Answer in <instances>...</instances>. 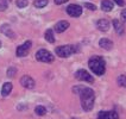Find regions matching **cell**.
<instances>
[{"label":"cell","instance_id":"cell-12","mask_svg":"<svg viewBox=\"0 0 126 119\" xmlns=\"http://www.w3.org/2000/svg\"><path fill=\"white\" fill-rule=\"evenodd\" d=\"M96 28H98L100 31L106 32V31H108V29H110V21L107 20V19H100V20L96 21Z\"/></svg>","mask_w":126,"mask_h":119},{"label":"cell","instance_id":"cell-13","mask_svg":"<svg viewBox=\"0 0 126 119\" xmlns=\"http://www.w3.org/2000/svg\"><path fill=\"white\" fill-rule=\"evenodd\" d=\"M0 31H1L4 35H6L7 37H10V38H14V37H16V36H14V32L12 31V29L10 28L8 24L1 25V26H0Z\"/></svg>","mask_w":126,"mask_h":119},{"label":"cell","instance_id":"cell-9","mask_svg":"<svg viewBox=\"0 0 126 119\" xmlns=\"http://www.w3.org/2000/svg\"><path fill=\"white\" fill-rule=\"evenodd\" d=\"M20 85L23 87L28 88V89H32V88L35 87V80L31 76L24 75V76H21V79H20Z\"/></svg>","mask_w":126,"mask_h":119},{"label":"cell","instance_id":"cell-8","mask_svg":"<svg viewBox=\"0 0 126 119\" xmlns=\"http://www.w3.org/2000/svg\"><path fill=\"white\" fill-rule=\"evenodd\" d=\"M98 119H119V116L115 111H100Z\"/></svg>","mask_w":126,"mask_h":119},{"label":"cell","instance_id":"cell-1","mask_svg":"<svg viewBox=\"0 0 126 119\" xmlns=\"http://www.w3.org/2000/svg\"><path fill=\"white\" fill-rule=\"evenodd\" d=\"M80 99H81V106L86 112L91 111L94 106V101H95V93L93 89L84 87L83 91L80 93Z\"/></svg>","mask_w":126,"mask_h":119},{"label":"cell","instance_id":"cell-4","mask_svg":"<svg viewBox=\"0 0 126 119\" xmlns=\"http://www.w3.org/2000/svg\"><path fill=\"white\" fill-rule=\"evenodd\" d=\"M36 60H37V61H39V62L51 63V62H54L55 57H54V55L50 52L49 50L39 49L37 52H36Z\"/></svg>","mask_w":126,"mask_h":119},{"label":"cell","instance_id":"cell-29","mask_svg":"<svg viewBox=\"0 0 126 119\" xmlns=\"http://www.w3.org/2000/svg\"><path fill=\"white\" fill-rule=\"evenodd\" d=\"M0 48H1V42H0Z\"/></svg>","mask_w":126,"mask_h":119},{"label":"cell","instance_id":"cell-5","mask_svg":"<svg viewBox=\"0 0 126 119\" xmlns=\"http://www.w3.org/2000/svg\"><path fill=\"white\" fill-rule=\"evenodd\" d=\"M75 77H76L77 80H80V81H86V82H89V84H93V82H94L93 76L84 69L77 70L76 73H75Z\"/></svg>","mask_w":126,"mask_h":119},{"label":"cell","instance_id":"cell-17","mask_svg":"<svg viewBox=\"0 0 126 119\" xmlns=\"http://www.w3.org/2000/svg\"><path fill=\"white\" fill-rule=\"evenodd\" d=\"M44 37H45V39H47V41H48L49 43H54V42H55L54 31H52L51 29H48V30L45 31V34H44Z\"/></svg>","mask_w":126,"mask_h":119},{"label":"cell","instance_id":"cell-11","mask_svg":"<svg viewBox=\"0 0 126 119\" xmlns=\"http://www.w3.org/2000/svg\"><path fill=\"white\" fill-rule=\"evenodd\" d=\"M113 23V26H114V30H115V32L118 34L119 36H123L124 35V32H125V29H124V25H123V23L118 19H114L112 21Z\"/></svg>","mask_w":126,"mask_h":119},{"label":"cell","instance_id":"cell-28","mask_svg":"<svg viewBox=\"0 0 126 119\" xmlns=\"http://www.w3.org/2000/svg\"><path fill=\"white\" fill-rule=\"evenodd\" d=\"M114 2L117 4V5H119V6H124V0H114Z\"/></svg>","mask_w":126,"mask_h":119},{"label":"cell","instance_id":"cell-7","mask_svg":"<svg viewBox=\"0 0 126 119\" xmlns=\"http://www.w3.org/2000/svg\"><path fill=\"white\" fill-rule=\"evenodd\" d=\"M31 45H32L31 41H26L24 44L19 45L17 48V56H19V57L26 56L29 54V51H30V49H31Z\"/></svg>","mask_w":126,"mask_h":119},{"label":"cell","instance_id":"cell-3","mask_svg":"<svg viewBox=\"0 0 126 119\" xmlns=\"http://www.w3.org/2000/svg\"><path fill=\"white\" fill-rule=\"evenodd\" d=\"M79 47L77 45H62V47H58L56 48V55H58L62 58H65V57L71 56L73 54H75L79 51Z\"/></svg>","mask_w":126,"mask_h":119},{"label":"cell","instance_id":"cell-19","mask_svg":"<svg viewBox=\"0 0 126 119\" xmlns=\"http://www.w3.org/2000/svg\"><path fill=\"white\" fill-rule=\"evenodd\" d=\"M35 112L37 116H45L47 114V108L44 106H37L35 108Z\"/></svg>","mask_w":126,"mask_h":119},{"label":"cell","instance_id":"cell-24","mask_svg":"<svg viewBox=\"0 0 126 119\" xmlns=\"http://www.w3.org/2000/svg\"><path fill=\"white\" fill-rule=\"evenodd\" d=\"M83 88H84L83 86H75V87L73 88V92H74L75 94H79V95H80V93L83 91Z\"/></svg>","mask_w":126,"mask_h":119},{"label":"cell","instance_id":"cell-27","mask_svg":"<svg viewBox=\"0 0 126 119\" xmlns=\"http://www.w3.org/2000/svg\"><path fill=\"white\" fill-rule=\"evenodd\" d=\"M68 0H55V4L56 5H62V4H65Z\"/></svg>","mask_w":126,"mask_h":119},{"label":"cell","instance_id":"cell-25","mask_svg":"<svg viewBox=\"0 0 126 119\" xmlns=\"http://www.w3.org/2000/svg\"><path fill=\"white\" fill-rule=\"evenodd\" d=\"M84 7H87V8L91 10V11H95V10H96V6H95L94 4H89V2H86V4H84Z\"/></svg>","mask_w":126,"mask_h":119},{"label":"cell","instance_id":"cell-20","mask_svg":"<svg viewBox=\"0 0 126 119\" xmlns=\"http://www.w3.org/2000/svg\"><path fill=\"white\" fill-rule=\"evenodd\" d=\"M117 82L120 87H126V75H120L117 79Z\"/></svg>","mask_w":126,"mask_h":119},{"label":"cell","instance_id":"cell-2","mask_svg":"<svg viewBox=\"0 0 126 119\" xmlns=\"http://www.w3.org/2000/svg\"><path fill=\"white\" fill-rule=\"evenodd\" d=\"M88 66L91 70L96 74L98 76H101L102 74H105V70H106V63L104 61L102 57H99V56H94L92 57L91 60L88 61Z\"/></svg>","mask_w":126,"mask_h":119},{"label":"cell","instance_id":"cell-15","mask_svg":"<svg viewBox=\"0 0 126 119\" xmlns=\"http://www.w3.org/2000/svg\"><path fill=\"white\" fill-rule=\"evenodd\" d=\"M113 7H114V5H113L112 1H110V0H102L101 1V10L104 12H111Z\"/></svg>","mask_w":126,"mask_h":119},{"label":"cell","instance_id":"cell-23","mask_svg":"<svg viewBox=\"0 0 126 119\" xmlns=\"http://www.w3.org/2000/svg\"><path fill=\"white\" fill-rule=\"evenodd\" d=\"M16 73H17V68H14V67H10L8 69H7V76L8 77H13L16 75Z\"/></svg>","mask_w":126,"mask_h":119},{"label":"cell","instance_id":"cell-10","mask_svg":"<svg viewBox=\"0 0 126 119\" xmlns=\"http://www.w3.org/2000/svg\"><path fill=\"white\" fill-rule=\"evenodd\" d=\"M69 26H70L69 23L67 20H61V21H58V23H56V25H55V31L58 32V34H61L63 31H65Z\"/></svg>","mask_w":126,"mask_h":119},{"label":"cell","instance_id":"cell-26","mask_svg":"<svg viewBox=\"0 0 126 119\" xmlns=\"http://www.w3.org/2000/svg\"><path fill=\"white\" fill-rule=\"evenodd\" d=\"M121 19L126 23V8H124V10L121 11Z\"/></svg>","mask_w":126,"mask_h":119},{"label":"cell","instance_id":"cell-6","mask_svg":"<svg viewBox=\"0 0 126 119\" xmlns=\"http://www.w3.org/2000/svg\"><path fill=\"white\" fill-rule=\"evenodd\" d=\"M67 13L69 14L70 17L77 18L82 14V7L80 5H76V4H71V5L67 7Z\"/></svg>","mask_w":126,"mask_h":119},{"label":"cell","instance_id":"cell-18","mask_svg":"<svg viewBox=\"0 0 126 119\" xmlns=\"http://www.w3.org/2000/svg\"><path fill=\"white\" fill-rule=\"evenodd\" d=\"M48 0H35L33 1V5H35V7H37V8H42V7H45L47 5H48Z\"/></svg>","mask_w":126,"mask_h":119},{"label":"cell","instance_id":"cell-30","mask_svg":"<svg viewBox=\"0 0 126 119\" xmlns=\"http://www.w3.org/2000/svg\"><path fill=\"white\" fill-rule=\"evenodd\" d=\"M70 119H77V118H70Z\"/></svg>","mask_w":126,"mask_h":119},{"label":"cell","instance_id":"cell-21","mask_svg":"<svg viewBox=\"0 0 126 119\" xmlns=\"http://www.w3.org/2000/svg\"><path fill=\"white\" fill-rule=\"evenodd\" d=\"M16 4H17V6L19 8H24V7H26L29 5V1L28 0H17Z\"/></svg>","mask_w":126,"mask_h":119},{"label":"cell","instance_id":"cell-16","mask_svg":"<svg viewBox=\"0 0 126 119\" xmlns=\"http://www.w3.org/2000/svg\"><path fill=\"white\" fill-rule=\"evenodd\" d=\"M12 88H13V86L11 82H6V84L2 85V88H1V95L2 97H7L11 91H12Z\"/></svg>","mask_w":126,"mask_h":119},{"label":"cell","instance_id":"cell-22","mask_svg":"<svg viewBox=\"0 0 126 119\" xmlns=\"http://www.w3.org/2000/svg\"><path fill=\"white\" fill-rule=\"evenodd\" d=\"M11 0H0V11H5L8 7V2Z\"/></svg>","mask_w":126,"mask_h":119},{"label":"cell","instance_id":"cell-14","mask_svg":"<svg viewBox=\"0 0 126 119\" xmlns=\"http://www.w3.org/2000/svg\"><path fill=\"white\" fill-rule=\"evenodd\" d=\"M99 45L105 50H111L113 47V42L111 39H107V38H101L100 42H99Z\"/></svg>","mask_w":126,"mask_h":119}]
</instances>
